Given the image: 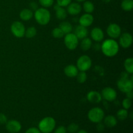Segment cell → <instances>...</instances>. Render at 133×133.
<instances>
[{"instance_id": "cell-32", "label": "cell", "mask_w": 133, "mask_h": 133, "mask_svg": "<svg viewBox=\"0 0 133 133\" xmlns=\"http://www.w3.org/2000/svg\"><path fill=\"white\" fill-rule=\"evenodd\" d=\"M39 3L44 8L51 6L54 3V0H38Z\"/></svg>"}, {"instance_id": "cell-6", "label": "cell", "mask_w": 133, "mask_h": 133, "mask_svg": "<svg viewBox=\"0 0 133 133\" xmlns=\"http://www.w3.org/2000/svg\"><path fill=\"white\" fill-rule=\"evenodd\" d=\"M92 59L88 55H82L77 61V68L79 71H86L89 70L92 66Z\"/></svg>"}, {"instance_id": "cell-44", "label": "cell", "mask_w": 133, "mask_h": 133, "mask_svg": "<svg viewBox=\"0 0 133 133\" xmlns=\"http://www.w3.org/2000/svg\"><path fill=\"white\" fill-rule=\"evenodd\" d=\"M75 1H78V2H83V1H86V0H75Z\"/></svg>"}, {"instance_id": "cell-38", "label": "cell", "mask_w": 133, "mask_h": 133, "mask_svg": "<svg viewBox=\"0 0 133 133\" xmlns=\"http://www.w3.org/2000/svg\"><path fill=\"white\" fill-rule=\"evenodd\" d=\"M29 7H30L29 9H31V10L33 12V11H35V10H36L38 9V4L36 3V2H35V1H32V2H31L29 3Z\"/></svg>"}, {"instance_id": "cell-42", "label": "cell", "mask_w": 133, "mask_h": 133, "mask_svg": "<svg viewBox=\"0 0 133 133\" xmlns=\"http://www.w3.org/2000/svg\"><path fill=\"white\" fill-rule=\"evenodd\" d=\"M76 133H88V132H87V131H85V130L84 129H81V130L79 129V131H78Z\"/></svg>"}, {"instance_id": "cell-2", "label": "cell", "mask_w": 133, "mask_h": 133, "mask_svg": "<svg viewBox=\"0 0 133 133\" xmlns=\"http://www.w3.org/2000/svg\"><path fill=\"white\" fill-rule=\"evenodd\" d=\"M56 121L53 117H45L40 121L38 128L41 133H51L55 129Z\"/></svg>"}, {"instance_id": "cell-18", "label": "cell", "mask_w": 133, "mask_h": 133, "mask_svg": "<svg viewBox=\"0 0 133 133\" xmlns=\"http://www.w3.org/2000/svg\"><path fill=\"white\" fill-rule=\"evenodd\" d=\"M74 34L78 38V39H83L87 37L88 31L87 27L79 25L75 27V29H74Z\"/></svg>"}, {"instance_id": "cell-35", "label": "cell", "mask_w": 133, "mask_h": 133, "mask_svg": "<svg viewBox=\"0 0 133 133\" xmlns=\"http://www.w3.org/2000/svg\"><path fill=\"white\" fill-rule=\"evenodd\" d=\"M67 132V129L66 127L63 125L58 126L57 129L54 131L53 133H66Z\"/></svg>"}, {"instance_id": "cell-39", "label": "cell", "mask_w": 133, "mask_h": 133, "mask_svg": "<svg viewBox=\"0 0 133 133\" xmlns=\"http://www.w3.org/2000/svg\"><path fill=\"white\" fill-rule=\"evenodd\" d=\"M105 125H104V123H102L101 122L97 123V126H96V129L99 132H103L105 130Z\"/></svg>"}, {"instance_id": "cell-43", "label": "cell", "mask_w": 133, "mask_h": 133, "mask_svg": "<svg viewBox=\"0 0 133 133\" xmlns=\"http://www.w3.org/2000/svg\"><path fill=\"white\" fill-rule=\"evenodd\" d=\"M104 3H110L112 0H102Z\"/></svg>"}, {"instance_id": "cell-13", "label": "cell", "mask_w": 133, "mask_h": 133, "mask_svg": "<svg viewBox=\"0 0 133 133\" xmlns=\"http://www.w3.org/2000/svg\"><path fill=\"white\" fill-rule=\"evenodd\" d=\"M94 16L91 14L86 13L83 14L79 19V25L83 27H88L90 26L94 22Z\"/></svg>"}, {"instance_id": "cell-21", "label": "cell", "mask_w": 133, "mask_h": 133, "mask_svg": "<svg viewBox=\"0 0 133 133\" xmlns=\"http://www.w3.org/2000/svg\"><path fill=\"white\" fill-rule=\"evenodd\" d=\"M33 12L29 9H24L19 13V18L22 20L27 22L33 17Z\"/></svg>"}, {"instance_id": "cell-22", "label": "cell", "mask_w": 133, "mask_h": 133, "mask_svg": "<svg viewBox=\"0 0 133 133\" xmlns=\"http://www.w3.org/2000/svg\"><path fill=\"white\" fill-rule=\"evenodd\" d=\"M92 42L90 38L88 37H86L82 39L81 42L80 43V47L81 49L84 51H87L89 50L91 48H92Z\"/></svg>"}, {"instance_id": "cell-10", "label": "cell", "mask_w": 133, "mask_h": 133, "mask_svg": "<svg viewBox=\"0 0 133 133\" xmlns=\"http://www.w3.org/2000/svg\"><path fill=\"white\" fill-rule=\"evenodd\" d=\"M102 98L107 101H114L117 97V92L111 87H105L101 92Z\"/></svg>"}, {"instance_id": "cell-8", "label": "cell", "mask_w": 133, "mask_h": 133, "mask_svg": "<svg viewBox=\"0 0 133 133\" xmlns=\"http://www.w3.org/2000/svg\"><path fill=\"white\" fill-rule=\"evenodd\" d=\"M10 31L12 35L16 38H22L25 36V27L23 23L19 21H16L12 23Z\"/></svg>"}, {"instance_id": "cell-25", "label": "cell", "mask_w": 133, "mask_h": 133, "mask_svg": "<svg viewBox=\"0 0 133 133\" xmlns=\"http://www.w3.org/2000/svg\"><path fill=\"white\" fill-rule=\"evenodd\" d=\"M121 7L125 11H131L133 9V0H123Z\"/></svg>"}, {"instance_id": "cell-33", "label": "cell", "mask_w": 133, "mask_h": 133, "mask_svg": "<svg viewBox=\"0 0 133 133\" xmlns=\"http://www.w3.org/2000/svg\"><path fill=\"white\" fill-rule=\"evenodd\" d=\"M131 105H132V102H131V99L127 98H125L122 101V106H123V109H127L128 110L129 109H130L131 107Z\"/></svg>"}, {"instance_id": "cell-31", "label": "cell", "mask_w": 133, "mask_h": 133, "mask_svg": "<svg viewBox=\"0 0 133 133\" xmlns=\"http://www.w3.org/2000/svg\"><path fill=\"white\" fill-rule=\"evenodd\" d=\"M66 129L70 133H76L79 129V125L75 123H71L69 125Z\"/></svg>"}, {"instance_id": "cell-41", "label": "cell", "mask_w": 133, "mask_h": 133, "mask_svg": "<svg viewBox=\"0 0 133 133\" xmlns=\"http://www.w3.org/2000/svg\"><path fill=\"white\" fill-rule=\"evenodd\" d=\"M126 96H127V98L130 99H132L133 97V93H132V90L130 91V92H128L126 93Z\"/></svg>"}, {"instance_id": "cell-23", "label": "cell", "mask_w": 133, "mask_h": 133, "mask_svg": "<svg viewBox=\"0 0 133 133\" xmlns=\"http://www.w3.org/2000/svg\"><path fill=\"white\" fill-rule=\"evenodd\" d=\"M58 27L63 31L65 35L70 33L73 31V27L71 24L69 22H66V21H63L61 22Z\"/></svg>"}, {"instance_id": "cell-16", "label": "cell", "mask_w": 133, "mask_h": 133, "mask_svg": "<svg viewBox=\"0 0 133 133\" xmlns=\"http://www.w3.org/2000/svg\"><path fill=\"white\" fill-rule=\"evenodd\" d=\"M82 6L78 3H70L67 6V12L72 16L78 15L81 13Z\"/></svg>"}, {"instance_id": "cell-3", "label": "cell", "mask_w": 133, "mask_h": 133, "mask_svg": "<svg viewBox=\"0 0 133 133\" xmlns=\"http://www.w3.org/2000/svg\"><path fill=\"white\" fill-rule=\"evenodd\" d=\"M35 18L38 24L41 25H45L50 22V12L46 8H38L35 11Z\"/></svg>"}, {"instance_id": "cell-15", "label": "cell", "mask_w": 133, "mask_h": 133, "mask_svg": "<svg viewBox=\"0 0 133 133\" xmlns=\"http://www.w3.org/2000/svg\"><path fill=\"white\" fill-rule=\"evenodd\" d=\"M91 38L96 42H100L104 38V32L99 27H94L90 32Z\"/></svg>"}, {"instance_id": "cell-27", "label": "cell", "mask_w": 133, "mask_h": 133, "mask_svg": "<svg viewBox=\"0 0 133 133\" xmlns=\"http://www.w3.org/2000/svg\"><path fill=\"white\" fill-rule=\"evenodd\" d=\"M128 116H129L128 111H127V109H119L116 113L117 118H118L119 120H121V121L125 120V119L127 118V117H128Z\"/></svg>"}, {"instance_id": "cell-40", "label": "cell", "mask_w": 133, "mask_h": 133, "mask_svg": "<svg viewBox=\"0 0 133 133\" xmlns=\"http://www.w3.org/2000/svg\"><path fill=\"white\" fill-rule=\"evenodd\" d=\"M120 78H129V74L127 71H123L121 74Z\"/></svg>"}, {"instance_id": "cell-24", "label": "cell", "mask_w": 133, "mask_h": 133, "mask_svg": "<svg viewBox=\"0 0 133 133\" xmlns=\"http://www.w3.org/2000/svg\"><path fill=\"white\" fill-rule=\"evenodd\" d=\"M124 68L125 69V71H127L129 74H133V58H127L124 61Z\"/></svg>"}, {"instance_id": "cell-14", "label": "cell", "mask_w": 133, "mask_h": 133, "mask_svg": "<svg viewBox=\"0 0 133 133\" xmlns=\"http://www.w3.org/2000/svg\"><path fill=\"white\" fill-rule=\"evenodd\" d=\"M87 98L89 102L92 103H99L102 100L101 93L96 90H91L87 94Z\"/></svg>"}, {"instance_id": "cell-17", "label": "cell", "mask_w": 133, "mask_h": 133, "mask_svg": "<svg viewBox=\"0 0 133 133\" xmlns=\"http://www.w3.org/2000/svg\"><path fill=\"white\" fill-rule=\"evenodd\" d=\"M64 72L68 77L74 78L77 76L78 72H79V70L75 65L69 64L64 68Z\"/></svg>"}, {"instance_id": "cell-26", "label": "cell", "mask_w": 133, "mask_h": 133, "mask_svg": "<svg viewBox=\"0 0 133 133\" xmlns=\"http://www.w3.org/2000/svg\"><path fill=\"white\" fill-rule=\"evenodd\" d=\"M83 7L85 12L88 13V14H91L93 12L95 9L94 5L90 1H84Z\"/></svg>"}, {"instance_id": "cell-37", "label": "cell", "mask_w": 133, "mask_h": 133, "mask_svg": "<svg viewBox=\"0 0 133 133\" xmlns=\"http://www.w3.org/2000/svg\"><path fill=\"white\" fill-rule=\"evenodd\" d=\"M8 121L7 117L3 113H0V124H5Z\"/></svg>"}, {"instance_id": "cell-36", "label": "cell", "mask_w": 133, "mask_h": 133, "mask_svg": "<svg viewBox=\"0 0 133 133\" xmlns=\"http://www.w3.org/2000/svg\"><path fill=\"white\" fill-rule=\"evenodd\" d=\"M25 133H41V132L38 129V128H36V127H30V128L27 129L26 130Z\"/></svg>"}, {"instance_id": "cell-12", "label": "cell", "mask_w": 133, "mask_h": 133, "mask_svg": "<svg viewBox=\"0 0 133 133\" xmlns=\"http://www.w3.org/2000/svg\"><path fill=\"white\" fill-rule=\"evenodd\" d=\"M6 129L10 133H18L22 129V125L20 122L16 119H10L6 122Z\"/></svg>"}, {"instance_id": "cell-30", "label": "cell", "mask_w": 133, "mask_h": 133, "mask_svg": "<svg viewBox=\"0 0 133 133\" xmlns=\"http://www.w3.org/2000/svg\"><path fill=\"white\" fill-rule=\"evenodd\" d=\"M76 77L77 79V81L79 83H81V84L82 83H85L87 79V74H86L85 71H80V72H78Z\"/></svg>"}, {"instance_id": "cell-19", "label": "cell", "mask_w": 133, "mask_h": 133, "mask_svg": "<svg viewBox=\"0 0 133 133\" xmlns=\"http://www.w3.org/2000/svg\"><path fill=\"white\" fill-rule=\"evenodd\" d=\"M54 10H55L56 17L60 20H64L67 17V11L64 7L60 6L58 4H56L54 6Z\"/></svg>"}, {"instance_id": "cell-4", "label": "cell", "mask_w": 133, "mask_h": 133, "mask_svg": "<svg viewBox=\"0 0 133 133\" xmlns=\"http://www.w3.org/2000/svg\"><path fill=\"white\" fill-rule=\"evenodd\" d=\"M105 117V112L103 110L99 107H94L88 111V118L91 122L94 123L102 122Z\"/></svg>"}, {"instance_id": "cell-11", "label": "cell", "mask_w": 133, "mask_h": 133, "mask_svg": "<svg viewBox=\"0 0 133 133\" xmlns=\"http://www.w3.org/2000/svg\"><path fill=\"white\" fill-rule=\"evenodd\" d=\"M119 45L122 47L123 48H129L131 46L132 44V36L129 32H124L123 34H121L119 36Z\"/></svg>"}, {"instance_id": "cell-5", "label": "cell", "mask_w": 133, "mask_h": 133, "mask_svg": "<svg viewBox=\"0 0 133 133\" xmlns=\"http://www.w3.org/2000/svg\"><path fill=\"white\" fill-rule=\"evenodd\" d=\"M117 86H118V89L121 92L125 94L132 90V77H131V79H129V78H119V79L117 82Z\"/></svg>"}, {"instance_id": "cell-1", "label": "cell", "mask_w": 133, "mask_h": 133, "mask_svg": "<svg viewBox=\"0 0 133 133\" xmlns=\"http://www.w3.org/2000/svg\"><path fill=\"white\" fill-rule=\"evenodd\" d=\"M119 45L114 39H107L101 45L103 53L108 57H114L119 51Z\"/></svg>"}, {"instance_id": "cell-7", "label": "cell", "mask_w": 133, "mask_h": 133, "mask_svg": "<svg viewBox=\"0 0 133 133\" xmlns=\"http://www.w3.org/2000/svg\"><path fill=\"white\" fill-rule=\"evenodd\" d=\"M64 42L66 48L70 50H74L79 45V39L74 33L66 34L64 36Z\"/></svg>"}, {"instance_id": "cell-28", "label": "cell", "mask_w": 133, "mask_h": 133, "mask_svg": "<svg viewBox=\"0 0 133 133\" xmlns=\"http://www.w3.org/2000/svg\"><path fill=\"white\" fill-rule=\"evenodd\" d=\"M36 33H37V31L35 27H29L27 29H25V36L28 38H32L36 36Z\"/></svg>"}, {"instance_id": "cell-29", "label": "cell", "mask_w": 133, "mask_h": 133, "mask_svg": "<svg viewBox=\"0 0 133 133\" xmlns=\"http://www.w3.org/2000/svg\"><path fill=\"white\" fill-rule=\"evenodd\" d=\"M52 35L55 38H61L64 36L65 34L59 27H56L53 29L52 31Z\"/></svg>"}, {"instance_id": "cell-9", "label": "cell", "mask_w": 133, "mask_h": 133, "mask_svg": "<svg viewBox=\"0 0 133 133\" xmlns=\"http://www.w3.org/2000/svg\"><path fill=\"white\" fill-rule=\"evenodd\" d=\"M107 33L111 38H118L122 34V29L119 25L117 23H110L107 29Z\"/></svg>"}, {"instance_id": "cell-34", "label": "cell", "mask_w": 133, "mask_h": 133, "mask_svg": "<svg viewBox=\"0 0 133 133\" xmlns=\"http://www.w3.org/2000/svg\"><path fill=\"white\" fill-rule=\"evenodd\" d=\"M70 3H71V0H57V4L62 7L67 6Z\"/></svg>"}, {"instance_id": "cell-20", "label": "cell", "mask_w": 133, "mask_h": 133, "mask_svg": "<svg viewBox=\"0 0 133 133\" xmlns=\"http://www.w3.org/2000/svg\"><path fill=\"white\" fill-rule=\"evenodd\" d=\"M104 125L109 128L114 127L118 123V120L115 116L112 115H109L105 118L104 117Z\"/></svg>"}]
</instances>
